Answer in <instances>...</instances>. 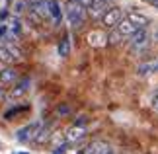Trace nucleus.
Here are the masks:
<instances>
[{
  "instance_id": "obj_21",
  "label": "nucleus",
  "mask_w": 158,
  "mask_h": 154,
  "mask_svg": "<svg viewBox=\"0 0 158 154\" xmlns=\"http://www.w3.org/2000/svg\"><path fill=\"white\" fill-rule=\"evenodd\" d=\"M6 33H8V26H6V23H2V22H0V39H2V37H4Z\"/></svg>"
},
{
  "instance_id": "obj_3",
  "label": "nucleus",
  "mask_w": 158,
  "mask_h": 154,
  "mask_svg": "<svg viewBox=\"0 0 158 154\" xmlns=\"http://www.w3.org/2000/svg\"><path fill=\"white\" fill-rule=\"evenodd\" d=\"M129 45H131V51H135V53L144 51V49L150 45V33L147 31V29H139V31L131 37Z\"/></svg>"
},
{
  "instance_id": "obj_27",
  "label": "nucleus",
  "mask_w": 158,
  "mask_h": 154,
  "mask_svg": "<svg viewBox=\"0 0 158 154\" xmlns=\"http://www.w3.org/2000/svg\"><path fill=\"white\" fill-rule=\"evenodd\" d=\"M0 96H2V88H0Z\"/></svg>"
},
{
  "instance_id": "obj_18",
  "label": "nucleus",
  "mask_w": 158,
  "mask_h": 154,
  "mask_svg": "<svg viewBox=\"0 0 158 154\" xmlns=\"http://www.w3.org/2000/svg\"><path fill=\"white\" fill-rule=\"evenodd\" d=\"M8 33L14 35V37H18V35L22 33V26H20V20H18V18H12V22L8 26Z\"/></svg>"
},
{
  "instance_id": "obj_16",
  "label": "nucleus",
  "mask_w": 158,
  "mask_h": 154,
  "mask_svg": "<svg viewBox=\"0 0 158 154\" xmlns=\"http://www.w3.org/2000/svg\"><path fill=\"white\" fill-rule=\"evenodd\" d=\"M88 43L94 47H100V45H106L107 43V37L102 31H90L88 33Z\"/></svg>"
},
{
  "instance_id": "obj_12",
  "label": "nucleus",
  "mask_w": 158,
  "mask_h": 154,
  "mask_svg": "<svg viewBox=\"0 0 158 154\" xmlns=\"http://www.w3.org/2000/svg\"><path fill=\"white\" fill-rule=\"evenodd\" d=\"M29 78H23V80H20V82H18L14 88L10 90V94H8V98H12V100H18V98H22L23 94H26V92L29 90Z\"/></svg>"
},
{
  "instance_id": "obj_9",
  "label": "nucleus",
  "mask_w": 158,
  "mask_h": 154,
  "mask_svg": "<svg viewBox=\"0 0 158 154\" xmlns=\"http://www.w3.org/2000/svg\"><path fill=\"white\" fill-rule=\"evenodd\" d=\"M84 137H86V129L82 125H72V127L66 129V133H64L66 143H80Z\"/></svg>"
},
{
  "instance_id": "obj_10",
  "label": "nucleus",
  "mask_w": 158,
  "mask_h": 154,
  "mask_svg": "<svg viewBox=\"0 0 158 154\" xmlns=\"http://www.w3.org/2000/svg\"><path fill=\"white\" fill-rule=\"evenodd\" d=\"M63 16H64V10L60 8L59 0H49V20L57 26V23H60Z\"/></svg>"
},
{
  "instance_id": "obj_14",
  "label": "nucleus",
  "mask_w": 158,
  "mask_h": 154,
  "mask_svg": "<svg viewBox=\"0 0 158 154\" xmlns=\"http://www.w3.org/2000/svg\"><path fill=\"white\" fill-rule=\"evenodd\" d=\"M127 20H129L133 26H137L139 29H147V26H148V18L139 14V12H129V14H127Z\"/></svg>"
},
{
  "instance_id": "obj_11",
  "label": "nucleus",
  "mask_w": 158,
  "mask_h": 154,
  "mask_svg": "<svg viewBox=\"0 0 158 154\" xmlns=\"http://www.w3.org/2000/svg\"><path fill=\"white\" fill-rule=\"evenodd\" d=\"M18 70L12 69V66H4V69H0V84L2 86H8V84H14L18 80Z\"/></svg>"
},
{
  "instance_id": "obj_8",
  "label": "nucleus",
  "mask_w": 158,
  "mask_h": 154,
  "mask_svg": "<svg viewBox=\"0 0 158 154\" xmlns=\"http://www.w3.org/2000/svg\"><path fill=\"white\" fill-rule=\"evenodd\" d=\"M84 154H113V148L106 140H92V143L84 148Z\"/></svg>"
},
{
  "instance_id": "obj_13",
  "label": "nucleus",
  "mask_w": 158,
  "mask_h": 154,
  "mask_svg": "<svg viewBox=\"0 0 158 154\" xmlns=\"http://www.w3.org/2000/svg\"><path fill=\"white\" fill-rule=\"evenodd\" d=\"M115 29H117V31L123 35V37H129V39L139 31V27H137V26H133V23L127 20V18H123V20H121V23H119V26L115 27Z\"/></svg>"
},
{
  "instance_id": "obj_7",
  "label": "nucleus",
  "mask_w": 158,
  "mask_h": 154,
  "mask_svg": "<svg viewBox=\"0 0 158 154\" xmlns=\"http://www.w3.org/2000/svg\"><path fill=\"white\" fill-rule=\"evenodd\" d=\"M18 60H22V53L18 51L14 45L0 47V63H4V65H12V63H18Z\"/></svg>"
},
{
  "instance_id": "obj_20",
  "label": "nucleus",
  "mask_w": 158,
  "mask_h": 154,
  "mask_svg": "<svg viewBox=\"0 0 158 154\" xmlns=\"http://www.w3.org/2000/svg\"><path fill=\"white\" fill-rule=\"evenodd\" d=\"M125 37H123V35H121L119 31H117V29H115V31H111V33H109L107 35V43H111V45H117V43L119 41H123Z\"/></svg>"
},
{
  "instance_id": "obj_6",
  "label": "nucleus",
  "mask_w": 158,
  "mask_h": 154,
  "mask_svg": "<svg viewBox=\"0 0 158 154\" xmlns=\"http://www.w3.org/2000/svg\"><path fill=\"white\" fill-rule=\"evenodd\" d=\"M29 14L33 20L49 18V0H33V4L29 6Z\"/></svg>"
},
{
  "instance_id": "obj_2",
  "label": "nucleus",
  "mask_w": 158,
  "mask_h": 154,
  "mask_svg": "<svg viewBox=\"0 0 158 154\" xmlns=\"http://www.w3.org/2000/svg\"><path fill=\"white\" fill-rule=\"evenodd\" d=\"M41 129H43L41 121L27 123V125H23L22 129H18V131H16V140H18V143H29V140H35Z\"/></svg>"
},
{
  "instance_id": "obj_26",
  "label": "nucleus",
  "mask_w": 158,
  "mask_h": 154,
  "mask_svg": "<svg viewBox=\"0 0 158 154\" xmlns=\"http://www.w3.org/2000/svg\"><path fill=\"white\" fill-rule=\"evenodd\" d=\"M14 154H27V152H14Z\"/></svg>"
},
{
  "instance_id": "obj_1",
  "label": "nucleus",
  "mask_w": 158,
  "mask_h": 154,
  "mask_svg": "<svg viewBox=\"0 0 158 154\" xmlns=\"http://www.w3.org/2000/svg\"><path fill=\"white\" fill-rule=\"evenodd\" d=\"M64 18L66 22H69L70 27H82L84 22H86V8L80 4H76L74 0H69V2L64 4Z\"/></svg>"
},
{
  "instance_id": "obj_24",
  "label": "nucleus",
  "mask_w": 158,
  "mask_h": 154,
  "mask_svg": "<svg viewBox=\"0 0 158 154\" xmlns=\"http://www.w3.org/2000/svg\"><path fill=\"white\" fill-rule=\"evenodd\" d=\"M152 107L156 109V111H158V94L154 96V100H152Z\"/></svg>"
},
{
  "instance_id": "obj_25",
  "label": "nucleus",
  "mask_w": 158,
  "mask_h": 154,
  "mask_svg": "<svg viewBox=\"0 0 158 154\" xmlns=\"http://www.w3.org/2000/svg\"><path fill=\"white\" fill-rule=\"evenodd\" d=\"M66 154H84V150H69Z\"/></svg>"
},
{
  "instance_id": "obj_4",
  "label": "nucleus",
  "mask_w": 158,
  "mask_h": 154,
  "mask_svg": "<svg viewBox=\"0 0 158 154\" xmlns=\"http://www.w3.org/2000/svg\"><path fill=\"white\" fill-rule=\"evenodd\" d=\"M121 20H123V10L117 8V6H111V8L106 12V16L102 18V23H104L107 29H113L121 23Z\"/></svg>"
},
{
  "instance_id": "obj_22",
  "label": "nucleus",
  "mask_w": 158,
  "mask_h": 154,
  "mask_svg": "<svg viewBox=\"0 0 158 154\" xmlns=\"http://www.w3.org/2000/svg\"><path fill=\"white\" fill-rule=\"evenodd\" d=\"M76 4H80V6H84V8H86V6H90L92 4V0H74Z\"/></svg>"
},
{
  "instance_id": "obj_23",
  "label": "nucleus",
  "mask_w": 158,
  "mask_h": 154,
  "mask_svg": "<svg viewBox=\"0 0 158 154\" xmlns=\"http://www.w3.org/2000/svg\"><path fill=\"white\" fill-rule=\"evenodd\" d=\"M147 4H150V6H154V8H158V0H144Z\"/></svg>"
},
{
  "instance_id": "obj_15",
  "label": "nucleus",
  "mask_w": 158,
  "mask_h": 154,
  "mask_svg": "<svg viewBox=\"0 0 158 154\" xmlns=\"http://www.w3.org/2000/svg\"><path fill=\"white\" fill-rule=\"evenodd\" d=\"M31 4H33V0H14V2H12V12H14V16L18 18L26 10H29Z\"/></svg>"
},
{
  "instance_id": "obj_17",
  "label": "nucleus",
  "mask_w": 158,
  "mask_h": 154,
  "mask_svg": "<svg viewBox=\"0 0 158 154\" xmlns=\"http://www.w3.org/2000/svg\"><path fill=\"white\" fill-rule=\"evenodd\" d=\"M69 53H70V39L69 35H64L63 41L59 43V55L60 57H69Z\"/></svg>"
},
{
  "instance_id": "obj_19",
  "label": "nucleus",
  "mask_w": 158,
  "mask_h": 154,
  "mask_svg": "<svg viewBox=\"0 0 158 154\" xmlns=\"http://www.w3.org/2000/svg\"><path fill=\"white\" fill-rule=\"evenodd\" d=\"M49 139H51V129L43 127V129L39 131V135H37V139H35V143H37V144H43V143H47Z\"/></svg>"
},
{
  "instance_id": "obj_5",
  "label": "nucleus",
  "mask_w": 158,
  "mask_h": 154,
  "mask_svg": "<svg viewBox=\"0 0 158 154\" xmlns=\"http://www.w3.org/2000/svg\"><path fill=\"white\" fill-rule=\"evenodd\" d=\"M109 8H111V0H92V4L88 6V14L94 20H102Z\"/></svg>"
}]
</instances>
